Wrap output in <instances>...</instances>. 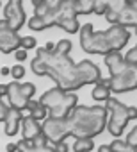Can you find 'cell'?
Segmentation results:
<instances>
[{
    "instance_id": "1",
    "label": "cell",
    "mask_w": 137,
    "mask_h": 152,
    "mask_svg": "<svg viewBox=\"0 0 137 152\" xmlns=\"http://www.w3.org/2000/svg\"><path fill=\"white\" fill-rule=\"evenodd\" d=\"M128 41V31L123 25H112L107 31L94 32L91 23H86L80 29V43L82 48L89 54H110L119 52V48L125 47Z\"/></svg>"
},
{
    "instance_id": "2",
    "label": "cell",
    "mask_w": 137,
    "mask_h": 152,
    "mask_svg": "<svg viewBox=\"0 0 137 152\" xmlns=\"http://www.w3.org/2000/svg\"><path fill=\"white\" fill-rule=\"evenodd\" d=\"M37 57L46 63V68H48L46 75H50V77L59 84L61 90L71 91V90H77V88L82 86L77 64L68 56L57 54L55 50L48 52L45 47H41V48H37Z\"/></svg>"
},
{
    "instance_id": "3",
    "label": "cell",
    "mask_w": 137,
    "mask_h": 152,
    "mask_svg": "<svg viewBox=\"0 0 137 152\" xmlns=\"http://www.w3.org/2000/svg\"><path fill=\"white\" fill-rule=\"evenodd\" d=\"M75 138H93L107 124V109L100 106H77L68 116Z\"/></svg>"
},
{
    "instance_id": "4",
    "label": "cell",
    "mask_w": 137,
    "mask_h": 152,
    "mask_svg": "<svg viewBox=\"0 0 137 152\" xmlns=\"http://www.w3.org/2000/svg\"><path fill=\"white\" fill-rule=\"evenodd\" d=\"M105 109L110 113L109 118V132L112 136H119L126 125V122L132 118L130 116V107H126L125 104H121L116 99H109L105 102Z\"/></svg>"
},
{
    "instance_id": "5",
    "label": "cell",
    "mask_w": 137,
    "mask_h": 152,
    "mask_svg": "<svg viewBox=\"0 0 137 152\" xmlns=\"http://www.w3.org/2000/svg\"><path fill=\"white\" fill-rule=\"evenodd\" d=\"M43 134L48 138V141L52 145H57L61 141H64L66 136L71 134V127L68 118H52L48 116L43 124Z\"/></svg>"
},
{
    "instance_id": "6",
    "label": "cell",
    "mask_w": 137,
    "mask_h": 152,
    "mask_svg": "<svg viewBox=\"0 0 137 152\" xmlns=\"http://www.w3.org/2000/svg\"><path fill=\"white\" fill-rule=\"evenodd\" d=\"M128 63V61H126ZM137 88V64H126V68L118 73V75H110V90L116 93H123L128 90Z\"/></svg>"
},
{
    "instance_id": "7",
    "label": "cell",
    "mask_w": 137,
    "mask_h": 152,
    "mask_svg": "<svg viewBox=\"0 0 137 152\" xmlns=\"http://www.w3.org/2000/svg\"><path fill=\"white\" fill-rule=\"evenodd\" d=\"M4 20L7 23L9 29L16 31L25 23V11H23V6L20 0H9L4 7Z\"/></svg>"
},
{
    "instance_id": "8",
    "label": "cell",
    "mask_w": 137,
    "mask_h": 152,
    "mask_svg": "<svg viewBox=\"0 0 137 152\" xmlns=\"http://www.w3.org/2000/svg\"><path fill=\"white\" fill-rule=\"evenodd\" d=\"M20 41H22V36H18L16 31L9 29L6 20H0V52L4 54L16 52L20 48Z\"/></svg>"
},
{
    "instance_id": "9",
    "label": "cell",
    "mask_w": 137,
    "mask_h": 152,
    "mask_svg": "<svg viewBox=\"0 0 137 152\" xmlns=\"http://www.w3.org/2000/svg\"><path fill=\"white\" fill-rule=\"evenodd\" d=\"M7 86H9V91H7V102H9V107L20 109V111L27 109L30 99H27L25 93L22 91V84H20L18 81H14V83H9Z\"/></svg>"
},
{
    "instance_id": "10",
    "label": "cell",
    "mask_w": 137,
    "mask_h": 152,
    "mask_svg": "<svg viewBox=\"0 0 137 152\" xmlns=\"http://www.w3.org/2000/svg\"><path fill=\"white\" fill-rule=\"evenodd\" d=\"M66 93H68V91H64V90H61V88L57 86V88H52V90L45 91V93L41 95L39 102H41L48 111H52L53 107H57V106H61V104L64 102Z\"/></svg>"
},
{
    "instance_id": "11",
    "label": "cell",
    "mask_w": 137,
    "mask_h": 152,
    "mask_svg": "<svg viewBox=\"0 0 137 152\" xmlns=\"http://www.w3.org/2000/svg\"><path fill=\"white\" fill-rule=\"evenodd\" d=\"M23 122V113L20 109H14V107H9L7 111V116L4 120V127H6V134L7 136H14L18 132V127L20 124Z\"/></svg>"
},
{
    "instance_id": "12",
    "label": "cell",
    "mask_w": 137,
    "mask_h": 152,
    "mask_svg": "<svg viewBox=\"0 0 137 152\" xmlns=\"http://www.w3.org/2000/svg\"><path fill=\"white\" fill-rule=\"evenodd\" d=\"M22 132H23V140H34V138H37L41 132H43V125L37 122V120H34L32 116H27V118H23V122H22Z\"/></svg>"
},
{
    "instance_id": "13",
    "label": "cell",
    "mask_w": 137,
    "mask_h": 152,
    "mask_svg": "<svg viewBox=\"0 0 137 152\" xmlns=\"http://www.w3.org/2000/svg\"><path fill=\"white\" fill-rule=\"evenodd\" d=\"M105 64L109 66V70H110L112 75H118V73H121L126 68L128 63H126V59L119 52H110V54L105 56Z\"/></svg>"
},
{
    "instance_id": "14",
    "label": "cell",
    "mask_w": 137,
    "mask_h": 152,
    "mask_svg": "<svg viewBox=\"0 0 137 152\" xmlns=\"http://www.w3.org/2000/svg\"><path fill=\"white\" fill-rule=\"evenodd\" d=\"M27 111H29V115L34 118V120H43V118H48L50 116V111L39 102V100H30L29 102V106H27Z\"/></svg>"
},
{
    "instance_id": "15",
    "label": "cell",
    "mask_w": 137,
    "mask_h": 152,
    "mask_svg": "<svg viewBox=\"0 0 137 152\" xmlns=\"http://www.w3.org/2000/svg\"><path fill=\"white\" fill-rule=\"evenodd\" d=\"M75 15H87L94 13V0H73Z\"/></svg>"
},
{
    "instance_id": "16",
    "label": "cell",
    "mask_w": 137,
    "mask_h": 152,
    "mask_svg": "<svg viewBox=\"0 0 137 152\" xmlns=\"http://www.w3.org/2000/svg\"><path fill=\"white\" fill-rule=\"evenodd\" d=\"M62 31H66V32H77L79 31V20H77V16H62L61 20H59V23H57Z\"/></svg>"
},
{
    "instance_id": "17",
    "label": "cell",
    "mask_w": 137,
    "mask_h": 152,
    "mask_svg": "<svg viewBox=\"0 0 137 152\" xmlns=\"http://www.w3.org/2000/svg\"><path fill=\"white\" fill-rule=\"evenodd\" d=\"M93 147H94V143L91 138H77L73 143L75 152H89V150H93Z\"/></svg>"
},
{
    "instance_id": "18",
    "label": "cell",
    "mask_w": 137,
    "mask_h": 152,
    "mask_svg": "<svg viewBox=\"0 0 137 152\" xmlns=\"http://www.w3.org/2000/svg\"><path fill=\"white\" fill-rule=\"evenodd\" d=\"M93 99L94 100H109L110 99V88H107V86H102V84H96L94 88H93Z\"/></svg>"
},
{
    "instance_id": "19",
    "label": "cell",
    "mask_w": 137,
    "mask_h": 152,
    "mask_svg": "<svg viewBox=\"0 0 137 152\" xmlns=\"http://www.w3.org/2000/svg\"><path fill=\"white\" fill-rule=\"evenodd\" d=\"M27 25H29V29H32V31H43V29L48 27L46 20H45L43 16H37V15H32V16L29 18V22H27Z\"/></svg>"
},
{
    "instance_id": "20",
    "label": "cell",
    "mask_w": 137,
    "mask_h": 152,
    "mask_svg": "<svg viewBox=\"0 0 137 152\" xmlns=\"http://www.w3.org/2000/svg\"><path fill=\"white\" fill-rule=\"evenodd\" d=\"M30 70H32V73H36V75H46V72H48L46 63H45V61H41L37 56L30 61Z\"/></svg>"
},
{
    "instance_id": "21",
    "label": "cell",
    "mask_w": 137,
    "mask_h": 152,
    "mask_svg": "<svg viewBox=\"0 0 137 152\" xmlns=\"http://www.w3.org/2000/svg\"><path fill=\"white\" fill-rule=\"evenodd\" d=\"M110 147H112V152H137V148L135 147H132V145H128L126 141H123V140H114L112 143H110Z\"/></svg>"
},
{
    "instance_id": "22",
    "label": "cell",
    "mask_w": 137,
    "mask_h": 152,
    "mask_svg": "<svg viewBox=\"0 0 137 152\" xmlns=\"http://www.w3.org/2000/svg\"><path fill=\"white\" fill-rule=\"evenodd\" d=\"M71 50V43L68 39H61L55 43V52L57 54H62V56H68V52Z\"/></svg>"
},
{
    "instance_id": "23",
    "label": "cell",
    "mask_w": 137,
    "mask_h": 152,
    "mask_svg": "<svg viewBox=\"0 0 137 152\" xmlns=\"http://www.w3.org/2000/svg\"><path fill=\"white\" fill-rule=\"evenodd\" d=\"M32 143H34V148H37V150H41V148H45V147H48L50 145V141H48V138L41 132L37 138H34L32 140Z\"/></svg>"
},
{
    "instance_id": "24",
    "label": "cell",
    "mask_w": 137,
    "mask_h": 152,
    "mask_svg": "<svg viewBox=\"0 0 137 152\" xmlns=\"http://www.w3.org/2000/svg\"><path fill=\"white\" fill-rule=\"evenodd\" d=\"M36 47V39L32 36H22V41H20V48L23 50H29V48H34Z\"/></svg>"
},
{
    "instance_id": "25",
    "label": "cell",
    "mask_w": 137,
    "mask_h": 152,
    "mask_svg": "<svg viewBox=\"0 0 137 152\" xmlns=\"http://www.w3.org/2000/svg\"><path fill=\"white\" fill-rule=\"evenodd\" d=\"M128 145H132V147H135L137 148V125H133L130 131H128V134H126V140H125Z\"/></svg>"
},
{
    "instance_id": "26",
    "label": "cell",
    "mask_w": 137,
    "mask_h": 152,
    "mask_svg": "<svg viewBox=\"0 0 137 152\" xmlns=\"http://www.w3.org/2000/svg\"><path fill=\"white\" fill-rule=\"evenodd\" d=\"M109 9V2L105 0H94V13L96 15H105Z\"/></svg>"
},
{
    "instance_id": "27",
    "label": "cell",
    "mask_w": 137,
    "mask_h": 152,
    "mask_svg": "<svg viewBox=\"0 0 137 152\" xmlns=\"http://www.w3.org/2000/svg\"><path fill=\"white\" fill-rule=\"evenodd\" d=\"M22 91L25 93L27 99H32L34 93H36V86H34L32 83H23V84H22Z\"/></svg>"
},
{
    "instance_id": "28",
    "label": "cell",
    "mask_w": 137,
    "mask_h": 152,
    "mask_svg": "<svg viewBox=\"0 0 137 152\" xmlns=\"http://www.w3.org/2000/svg\"><path fill=\"white\" fill-rule=\"evenodd\" d=\"M11 75H13L16 81H18V79H22L23 75H25V68H23L22 64H14V66L11 68Z\"/></svg>"
},
{
    "instance_id": "29",
    "label": "cell",
    "mask_w": 137,
    "mask_h": 152,
    "mask_svg": "<svg viewBox=\"0 0 137 152\" xmlns=\"http://www.w3.org/2000/svg\"><path fill=\"white\" fill-rule=\"evenodd\" d=\"M125 59H126L130 64H137V47H133L132 50H128V54L125 56Z\"/></svg>"
},
{
    "instance_id": "30",
    "label": "cell",
    "mask_w": 137,
    "mask_h": 152,
    "mask_svg": "<svg viewBox=\"0 0 137 152\" xmlns=\"http://www.w3.org/2000/svg\"><path fill=\"white\" fill-rule=\"evenodd\" d=\"M14 57H16V61H25L27 59V50H23V48H18L16 52H14Z\"/></svg>"
},
{
    "instance_id": "31",
    "label": "cell",
    "mask_w": 137,
    "mask_h": 152,
    "mask_svg": "<svg viewBox=\"0 0 137 152\" xmlns=\"http://www.w3.org/2000/svg\"><path fill=\"white\" fill-rule=\"evenodd\" d=\"M7 111H9V106H6L4 102H0V122H4V120H6Z\"/></svg>"
},
{
    "instance_id": "32",
    "label": "cell",
    "mask_w": 137,
    "mask_h": 152,
    "mask_svg": "<svg viewBox=\"0 0 137 152\" xmlns=\"http://www.w3.org/2000/svg\"><path fill=\"white\" fill-rule=\"evenodd\" d=\"M53 148H55V152H68V145H66L64 141H61V143L53 145Z\"/></svg>"
},
{
    "instance_id": "33",
    "label": "cell",
    "mask_w": 137,
    "mask_h": 152,
    "mask_svg": "<svg viewBox=\"0 0 137 152\" xmlns=\"http://www.w3.org/2000/svg\"><path fill=\"white\" fill-rule=\"evenodd\" d=\"M7 91H9V86L7 84L0 86V99H2V100H4V97H7Z\"/></svg>"
},
{
    "instance_id": "34",
    "label": "cell",
    "mask_w": 137,
    "mask_h": 152,
    "mask_svg": "<svg viewBox=\"0 0 137 152\" xmlns=\"http://www.w3.org/2000/svg\"><path fill=\"white\" fill-rule=\"evenodd\" d=\"M7 152H18V143H9L7 145Z\"/></svg>"
},
{
    "instance_id": "35",
    "label": "cell",
    "mask_w": 137,
    "mask_h": 152,
    "mask_svg": "<svg viewBox=\"0 0 137 152\" xmlns=\"http://www.w3.org/2000/svg\"><path fill=\"white\" fill-rule=\"evenodd\" d=\"M98 152H112V147H110V143H109V145H102V147L98 148Z\"/></svg>"
},
{
    "instance_id": "36",
    "label": "cell",
    "mask_w": 137,
    "mask_h": 152,
    "mask_svg": "<svg viewBox=\"0 0 137 152\" xmlns=\"http://www.w3.org/2000/svg\"><path fill=\"white\" fill-rule=\"evenodd\" d=\"M0 73H2V77H4V75H9V73H11V68L2 66V68H0Z\"/></svg>"
},
{
    "instance_id": "37",
    "label": "cell",
    "mask_w": 137,
    "mask_h": 152,
    "mask_svg": "<svg viewBox=\"0 0 137 152\" xmlns=\"http://www.w3.org/2000/svg\"><path fill=\"white\" fill-rule=\"evenodd\" d=\"M0 6H2V2H0Z\"/></svg>"
},
{
    "instance_id": "38",
    "label": "cell",
    "mask_w": 137,
    "mask_h": 152,
    "mask_svg": "<svg viewBox=\"0 0 137 152\" xmlns=\"http://www.w3.org/2000/svg\"><path fill=\"white\" fill-rule=\"evenodd\" d=\"M0 102H2V99H0Z\"/></svg>"
}]
</instances>
